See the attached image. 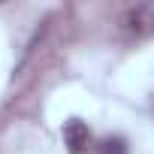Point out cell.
<instances>
[{"label":"cell","instance_id":"3957f363","mask_svg":"<svg viewBox=\"0 0 154 154\" xmlns=\"http://www.w3.org/2000/svg\"><path fill=\"white\" fill-rule=\"evenodd\" d=\"M100 154H127V142L121 136H109V139H103Z\"/></svg>","mask_w":154,"mask_h":154},{"label":"cell","instance_id":"6da1fadb","mask_svg":"<svg viewBox=\"0 0 154 154\" xmlns=\"http://www.w3.org/2000/svg\"><path fill=\"white\" fill-rule=\"evenodd\" d=\"M121 24H124V30L133 33V36H151V33H154V0L130 6V9L124 12Z\"/></svg>","mask_w":154,"mask_h":154},{"label":"cell","instance_id":"7a4b0ae2","mask_svg":"<svg viewBox=\"0 0 154 154\" xmlns=\"http://www.w3.org/2000/svg\"><path fill=\"white\" fill-rule=\"evenodd\" d=\"M63 142H66V148H69L72 154H79L82 148H88V142H91L88 124H85L82 118H69V121L63 124Z\"/></svg>","mask_w":154,"mask_h":154}]
</instances>
